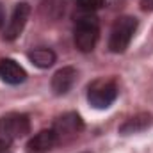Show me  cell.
I'll list each match as a JSON object with an SVG mask.
<instances>
[{
    "label": "cell",
    "mask_w": 153,
    "mask_h": 153,
    "mask_svg": "<svg viewBox=\"0 0 153 153\" xmlns=\"http://www.w3.org/2000/svg\"><path fill=\"white\" fill-rule=\"evenodd\" d=\"M137 30V20L134 16H119L114 22L109 36V50L112 53H123Z\"/></svg>",
    "instance_id": "obj_2"
},
{
    "label": "cell",
    "mask_w": 153,
    "mask_h": 153,
    "mask_svg": "<svg viewBox=\"0 0 153 153\" xmlns=\"http://www.w3.org/2000/svg\"><path fill=\"white\" fill-rule=\"evenodd\" d=\"M30 16V5L25 4V2H20L16 4L13 14H11V20L7 22L5 29H4V39L7 41H14L16 38H20V34L23 32L25 25H27V20Z\"/></svg>",
    "instance_id": "obj_5"
},
{
    "label": "cell",
    "mask_w": 153,
    "mask_h": 153,
    "mask_svg": "<svg viewBox=\"0 0 153 153\" xmlns=\"http://www.w3.org/2000/svg\"><path fill=\"white\" fill-rule=\"evenodd\" d=\"M78 5L87 13H93V11H98L103 7L105 0H78Z\"/></svg>",
    "instance_id": "obj_12"
},
{
    "label": "cell",
    "mask_w": 153,
    "mask_h": 153,
    "mask_svg": "<svg viewBox=\"0 0 153 153\" xmlns=\"http://www.w3.org/2000/svg\"><path fill=\"white\" fill-rule=\"evenodd\" d=\"M0 134L7 139H20L30 134V119L27 114L11 112L0 117Z\"/></svg>",
    "instance_id": "obj_4"
},
{
    "label": "cell",
    "mask_w": 153,
    "mask_h": 153,
    "mask_svg": "<svg viewBox=\"0 0 153 153\" xmlns=\"http://www.w3.org/2000/svg\"><path fill=\"white\" fill-rule=\"evenodd\" d=\"M141 7L144 11H152L153 9V0H141Z\"/></svg>",
    "instance_id": "obj_14"
},
{
    "label": "cell",
    "mask_w": 153,
    "mask_h": 153,
    "mask_svg": "<svg viewBox=\"0 0 153 153\" xmlns=\"http://www.w3.org/2000/svg\"><path fill=\"white\" fill-rule=\"evenodd\" d=\"M27 57H29V61H30L34 66H38L41 70H46V68L53 66V62L57 61L55 52H53L52 48H45V46H39V48L30 50V52L27 53Z\"/></svg>",
    "instance_id": "obj_11"
},
{
    "label": "cell",
    "mask_w": 153,
    "mask_h": 153,
    "mask_svg": "<svg viewBox=\"0 0 153 153\" xmlns=\"http://www.w3.org/2000/svg\"><path fill=\"white\" fill-rule=\"evenodd\" d=\"M117 98V84L111 78H98L87 89V102L94 109H107Z\"/></svg>",
    "instance_id": "obj_3"
},
{
    "label": "cell",
    "mask_w": 153,
    "mask_h": 153,
    "mask_svg": "<svg viewBox=\"0 0 153 153\" xmlns=\"http://www.w3.org/2000/svg\"><path fill=\"white\" fill-rule=\"evenodd\" d=\"M9 144H11V139H7V137H4L2 134H0V153H4L7 148H9Z\"/></svg>",
    "instance_id": "obj_13"
},
{
    "label": "cell",
    "mask_w": 153,
    "mask_h": 153,
    "mask_svg": "<svg viewBox=\"0 0 153 153\" xmlns=\"http://www.w3.org/2000/svg\"><path fill=\"white\" fill-rule=\"evenodd\" d=\"M2 23H4V14H2V5H0V27H2Z\"/></svg>",
    "instance_id": "obj_15"
},
{
    "label": "cell",
    "mask_w": 153,
    "mask_h": 153,
    "mask_svg": "<svg viewBox=\"0 0 153 153\" xmlns=\"http://www.w3.org/2000/svg\"><path fill=\"white\" fill-rule=\"evenodd\" d=\"M75 80H76V70L71 68V66H64V68H61V70H57L53 73V76H52V89L59 96L66 94L73 87Z\"/></svg>",
    "instance_id": "obj_9"
},
{
    "label": "cell",
    "mask_w": 153,
    "mask_h": 153,
    "mask_svg": "<svg viewBox=\"0 0 153 153\" xmlns=\"http://www.w3.org/2000/svg\"><path fill=\"white\" fill-rule=\"evenodd\" d=\"M152 125H153V114H150V112H139V114L128 117L119 126V134H123V135L139 134V132H144L146 128H150Z\"/></svg>",
    "instance_id": "obj_10"
},
{
    "label": "cell",
    "mask_w": 153,
    "mask_h": 153,
    "mask_svg": "<svg viewBox=\"0 0 153 153\" xmlns=\"http://www.w3.org/2000/svg\"><path fill=\"white\" fill-rule=\"evenodd\" d=\"M100 38V23H98V18L96 16H91V14H85V16H80L75 23V29H73V39H75V46L87 53V52H93L96 43Z\"/></svg>",
    "instance_id": "obj_1"
},
{
    "label": "cell",
    "mask_w": 153,
    "mask_h": 153,
    "mask_svg": "<svg viewBox=\"0 0 153 153\" xmlns=\"http://www.w3.org/2000/svg\"><path fill=\"white\" fill-rule=\"evenodd\" d=\"M52 128L55 130L59 141H62L66 137H71V135H76L78 132H82L84 123L76 112H68V114H62L61 117H57Z\"/></svg>",
    "instance_id": "obj_6"
},
{
    "label": "cell",
    "mask_w": 153,
    "mask_h": 153,
    "mask_svg": "<svg viewBox=\"0 0 153 153\" xmlns=\"http://www.w3.org/2000/svg\"><path fill=\"white\" fill-rule=\"evenodd\" d=\"M0 78L5 84L18 85L27 80V71L13 59H0Z\"/></svg>",
    "instance_id": "obj_8"
},
{
    "label": "cell",
    "mask_w": 153,
    "mask_h": 153,
    "mask_svg": "<svg viewBox=\"0 0 153 153\" xmlns=\"http://www.w3.org/2000/svg\"><path fill=\"white\" fill-rule=\"evenodd\" d=\"M59 143V137L55 134L53 128H48V130H41L38 132L34 137L29 139L27 143V152L29 153H46L50 150H53Z\"/></svg>",
    "instance_id": "obj_7"
}]
</instances>
